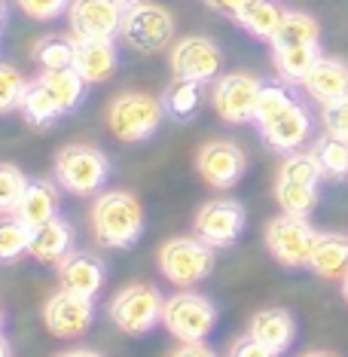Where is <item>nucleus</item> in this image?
Returning <instances> with one entry per match:
<instances>
[{
	"label": "nucleus",
	"mask_w": 348,
	"mask_h": 357,
	"mask_svg": "<svg viewBox=\"0 0 348 357\" xmlns=\"http://www.w3.org/2000/svg\"><path fill=\"white\" fill-rule=\"evenodd\" d=\"M305 269L315 272L324 281L342 278L348 272V235L345 232H318V241H315Z\"/></svg>",
	"instance_id": "412c9836"
},
{
	"label": "nucleus",
	"mask_w": 348,
	"mask_h": 357,
	"mask_svg": "<svg viewBox=\"0 0 348 357\" xmlns=\"http://www.w3.org/2000/svg\"><path fill=\"white\" fill-rule=\"evenodd\" d=\"M162 308H165V299H162L159 287H153V284H128L113 296L110 318L128 336H141V333H150L162 321Z\"/></svg>",
	"instance_id": "0eeeda50"
},
{
	"label": "nucleus",
	"mask_w": 348,
	"mask_h": 357,
	"mask_svg": "<svg viewBox=\"0 0 348 357\" xmlns=\"http://www.w3.org/2000/svg\"><path fill=\"white\" fill-rule=\"evenodd\" d=\"M342 296H345V303H348V272L342 275Z\"/></svg>",
	"instance_id": "de8ad7c7"
},
{
	"label": "nucleus",
	"mask_w": 348,
	"mask_h": 357,
	"mask_svg": "<svg viewBox=\"0 0 348 357\" xmlns=\"http://www.w3.org/2000/svg\"><path fill=\"white\" fill-rule=\"evenodd\" d=\"M74 0H19V10L34 22H52L70 10Z\"/></svg>",
	"instance_id": "e433bc0d"
},
{
	"label": "nucleus",
	"mask_w": 348,
	"mask_h": 357,
	"mask_svg": "<svg viewBox=\"0 0 348 357\" xmlns=\"http://www.w3.org/2000/svg\"><path fill=\"white\" fill-rule=\"evenodd\" d=\"M43 321L52 336L77 339L92 327L95 303H92V296H80V294H70V290L61 287L59 294H52L50 303L43 305Z\"/></svg>",
	"instance_id": "ddd939ff"
},
{
	"label": "nucleus",
	"mask_w": 348,
	"mask_h": 357,
	"mask_svg": "<svg viewBox=\"0 0 348 357\" xmlns=\"http://www.w3.org/2000/svg\"><path fill=\"white\" fill-rule=\"evenodd\" d=\"M260 135H263L266 147H272L275 153H285L287 156V153H296L312 137V116L303 104L294 101L285 113H278L269 126H263Z\"/></svg>",
	"instance_id": "2eb2a0df"
},
{
	"label": "nucleus",
	"mask_w": 348,
	"mask_h": 357,
	"mask_svg": "<svg viewBox=\"0 0 348 357\" xmlns=\"http://www.w3.org/2000/svg\"><path fill=\"white\" fill-rule=\"evenodd\" d=\"M162 324L181 342H205L217 324V308L208 296L192 294V290H181V294L165 299Z\"/></svg>",
	"instance_id": "39448f33"
},
{
	"label": "nucleus",
	"mask_w": 348,
	"mask_h": 357,
	"mask_svg": "<svg viewBox=\"0 0 348 357\" xmlns=\"http://www.w3.org/2000/svg\"><path fill=\"white\" fill-rule=\"evenodd\" d=\"M172 357H217V354L205 342H183L177 351H172Z\"/></svg>",
	"instance_id": "a19ab883"
},
{
	"label": "nucleus",
	"mask_w": 348,
	"mask_h": 357,
	"mask_svg": "<svg viewBox=\"0 0 348 357\" xmlns=\"http://www.w3.org/2000/svg\"><path fill=\"white\" fill-rule=\"evenodd\" d=\"M250 0H205L208 10H214L217 15H223V19H236V15L245 10Z\"/></svg>",
	"instance_id": "ea45409f"
},
{
	"label": "nucleus",
	"mask_w": 348,
	"mask_h": 357,
	"mask_svg": "<svg viewBox=\"0 0 348 357\" xmlns=\"http://www.w3.org/2000/svg\"><path fill=\"white\" fill-rule=\"evenodd\" d=\"M104 278H107V266L95 254H68L59 263V281L70 294L95 299V294L104 287Z\"/></svg>",
	"instance_id": "f3484780"
},
{
	"label": "nucleus",
	"mask_w": 348,
	"mask_h": 357,
	"mask_svg": "<svg viewBox=\"0 0 348 357\" xmlns=\"http://www.w3.org/2000/svg\"><path fill=\"white\" fill-rule=\"evenodd\" d=\"M312 153L321 162L324 177H333V181H342V177H348V141L324 132L318 141H315Z\"/></svg>",
	"instance_id": "c756f323"
},
{
	"label": "nucleus",
	"mask_w": 348,
	"mask_h": 357,
	"mask_svg": "<svg viewBox=\"0 0 348 357\" xmlns=\"http://www.w3.org/2000/svg\"><path fill=\"white\" fill-rule=\"evenodd\" d=\"M263 83L250 74H223L214 79L211 89V104L217 110V116L223 123L232 126H245L254 123V113H257V101H260Z\"/></svg>",
	"instance_id": "1a4fd4ad"
},
{
	"label": "nucleus",
	"mask_w": 348,
	"mask_h": 357,
	"mask_svg": "<svg viewBox=\"0 0 348 357\" xmlns=\"http://www.w3.org/2000/svg\"><path fill=\"white\" fill-rule=\"evenodd\" d=\"M303 357H342V354H336V351H324V348H318V351H309V354H303Z\"/></svg>",
	"instance_id": "c03bdc74"
},
{
	"label": "nucleus",
	"mask_w": 348,
	"mask_h": 357,
	"mask_svg": "<svg viewBox=\"0 0 348 357\" xmlns=\"http://www.w3.org/2000/svg\"><path fill=\"white\" fill-rule=\"evenodd\" d=\"M278 177H285V181H296V183H315L318 186L324 181V168L318 156L309 150H296V153H287V159L281 162L278 168Z\"/></svg>",
	"instance_id": "473e14b6"
},
{
	"label": "nucleus",
	"mask_w": 348,
	"mask_h": 357,
	"mask_svg": "<svg viewBox=\"0 0 348 357\" xmlns=\"http://www.w3.org/2000/svg\"><path fill=\"white\" fill-rule=\"evenodd\" d=\"M296 98L290 95V89L285 83H263V92H260V101H257V113H254V123L257 128L269 126L278 113H285L290 104Z\"/></svg>",
	"instance_id": "72a5a7b5"
},
{
	"label": "nucleus",
	"mask_w": 348,
	"mask_h": 357,
	"mask_svg": "<svg viewBox=\"0 0 348 357\" xmlns=\"http://www.w3.org/2000/svg\"><path fill=\"white\" fill-rule=\"evenodd\" d=\"M55 183L70 196H95L110 177V159L98 147L70 144L55 156Z\"/></svg>",
	"instance_id": "7ed1b4c3"
},
{
	"label": "nucleus",
	"mask_w": 348,
	"mask_h": 357,
	"mask_svg": "<svg viewBox=\"0 0 348 357\" xmlns=\"http://www.w3.org/2000/svg\"><path fill=\"white\" fill-rule=\"evenodd\" d=\"M92 232L101 248L128 250L144 232V208L132 192L107 190L92 205Z\"/></svg>",
	"instance_id": "f257e3e1"
},
{
	"label": "nucleus",
	"mask_w": 348,
	"mask_h": 357,
	"mask_svg": "<svg viewBox=\"0 0 348 357\" xmlns=\"http://www.w3.org/2000/svg\"><path fill=\"white\" fill-rule=\"evenodd\" d=\"M321 126H324V132L327 135L348 141V98L321 107Z\"/></svg>",
	"instance_id": "4c0bfd02"
},
{
	"label": "nucleus",
	"mask_w": 348,
	"mask_h": 357,
	"mask_svg": "<svg viewBox=\"0 0 348 357\" xmlns=\"http://www.w3.org/2000/svg\"><path fill=\"white\" fill-rule=\"evenodd\" d=\"M31 226H25L15 214L0 217V263H13L31 248Z\"/></svg>",
	"instance_id": "2f4dec72"
},
{
	"label": "nucleus",
	"mask_w": 348,
	"mask_h": 357,
	"mask_svg": "<svg viewBox=\"0 0 348 357\" xmlns=\"http://www.w3.org/2000/svg\"><path fill=\"white\" fill-rule=\"evenodd\" d=\"M321 55H324L321 43L318 46H275L272 64L287 86H303V79L309 77V70L315 68V61H318Z\"/></svg>",
	"instance_id": "5701e85b"
},
{
	"label": "nucleus",
	"mask_w": 348,
	"mask_h": 357,
	"mask_svg": "<svg viewBox=\"0 0 348 357\" xmlns=\"http://www.w3.org/2000/svg\"><path fill=\"white\" fill-rule=\"evenodd\" d=\"M285 6H278L275 0H250V3L236 15L239 28H245L250 37L257 40H266L272 43L275 31L281 28V19H285Z\"/></svg>",
	"instance_id": "b1692460"
},
{
	"label": "nucleus",
	"mask_w": 348,
	"mask_h": 357,
	"mask_svg": "<svg viewBox=\"0 0 348 357\" xmlns=\"http://www.w3.org/2000/svg\"><path fill=\"white\" fill-rule=\"evenodd\" d=\"M202 98H205V83L174 77L172 83H168V89H165V95H162V107H165V116L183 123V119L196 116Z\"/></svg>",
	"instance_id": "393cba45"
},
{
	"label": "nucleus",
	"mask_w": 348,
	"mask_h": 357,
	"mask_svg": "<svg viewBox=\"0 0 348 357\" xmlns=\"http://www.w3.org/2000/svg\"><path fill=\"white\" fill-rule=\"evenodd\" d=\"M159 272L174 287H196L214 272V248L199 235H177L159 248Z\"/></svg>",
	"instance_id": "20e7f679"
},
{
	"label": "nucleus",
	"mask_w": 348,
	"mask_h": 357,
	"mask_svg": "<svg viewBox=\"0 0 348 357\" xmlns=\"http://www.w3.org/2000/svg\"><path fill=\"white\" fill-rule=\"evenodd\" d=\"M40 79L46 83V89L52 92V98L59 101V107L64 113H74L86 98V79L77 74L74 68H64V70H43Z\"/></svg>",
	"instance_id": "cd10ccee"
},
{
	"label": "nucleus",
	"mask_w": 348,
	"mask_h": 357,
	"mask_svg": "<svg viewBox=\"0 0 348 357\" xmlns=\"http://www.w3.org/2000/svg\"><path fill=\"white\" fill-rule=\"evenodd\" d=\"M303 89L312 101L321 104V107L348 98V64L342 59L321 55V59L315 61V68L309 70V77L303 79Z\"/></svg>",
	"instance_id": "dca6fc26"
},
{
	"label": "nucleus",
	"mask_w": 348,
	"mask_h": 357,
	"mask_svg": "<svg viewBox=\"0 0 348 357\" xmlns=\"http://www.w3.org/2000/svg\"><path fill=\"white\" fill-rule=\"evenodd\" d=\"M28 190V177L19 165H10V162H0V217L3 214H15L22 196Z\"/></svg>",
	"instance_id": "f704fd0d"
},
{
	"label": "nucleus",
	"mask_w": 348,
	"mask_h": 357,
	"mask_svg": "<svg viewBox=\"0 0 348 357\" xmlns=\"http://www.w3.org/2000/svg\"><path fill=\"white\" fill-rule=\"evenodd\" d=\"M192 229L205 245L217 248H232L239 241L241 229H245V208L232 199H220V202H208L196 211V220Z\"/></svg>",
	"instance_id": "f8f14e48"
},
{
	"label": "nucleus",
	"mask_w": 348,
	"mask_h": 357,
	"mask_svg": "<svg viewBox=\"0 0 348 357\" xmlns=\"http://www.w3.org/2000/svg\"><path fill=\"white\" fill-rule=\"evenodd\" d=\"M55 357H101L98 351H92V348H70V351H61Z\"/></svg>",
	"instance_id": "79ce46f5"
},
{
	"label": "nucleus",
	"mask_w": 348,
	"mask_h": 357,
	"mask_svg": "<svg viewBox=\"0 0 348 357\" xmlns=\"http://www.w3.org/2000/svg\"><path fill=\"white\" fill-rule=\"evenodd\" d=\"M119 37L137 52H162L174 37V15L159 3H137L128 6L123 15Z\"/></svg>",
	"instance_id": "6e6552de"
},
{
	"label": "nucleus",
	"mask_w": 348,
	"mask_h": 357,
	"mask_svg": "<svg viewBox=\"0 0 348 357\" xmlns=\"http://www.w3.org/2000/svg\"><path fill=\"white\" fill-rule=\"evenodd\" d=\"M0 357H13V348H10V342H6L3 333H0Z\"/></svg>",
	"instance_id": "37998d69"
},
{
	"label": "nucleus",
	"mask_w": 348,
	"mask_h": 357,
	"mask_svg": "<svg viewBox=\"0 0 348 357\" xmlns=\"http://www.w3.org/2000/svg\"><path fill=\"white\" fill-rule=\"evenodd\" d=\"M116 46L113 40H77V55H74V70L86 79L89 86L107 83L116 74Z\"/></svg>",
	"instance_id": "a211bd4d"
},
{
	"label": "nucleus",
	"mask_w": 348,
	"mask_h": 357,
	"mask_svg": "<svg viewBox=\"0 0 348 357\" xmlns=\"http://www.w3.org/2000/svg\"><path fill=\"white\" fill-rule=\"evenodd\" d=\"M19 110H22V116H25L31 126H37V128H46V126H52L55 119L64 116V110L59 107V101L52 98V92L46 89V83L40 77L34 79V83H28L25 95H22Z\"/></svg>",
	"instance_id": "bb28decb"
},
{
	"label": "nucleus",
	"mask_w": 348,
	"mask_h": 357,
	"mask_svg": "<svg viewBox=\"0 0 348 357\" xmlns=\"http://www.w3.org/2000/svg\"><path fill=\"white\" fill-rule=\"evenodd\" d=\"M59 205H61V196L52 181H28V190L22 196L19 208H15V217L25 226H31V229H40L52 217H59Z\"/></svg>",
	"instance_id": "4be33fe9"
},
{
	"label": "nucleus",
	"mask_w": 348,
	"mask_h": 357,
	"mask_svg": "<svg viewBox=\"0 0 348 357\" xmlns=\"http://www.w3.org/2000/svg\"><path fill=\"white\" fill-rule=\"evenodd\" d=\"M25 89H28V79L22 77V70L13 68V64H6V61H0V113L19 110Z\"/></svg>",
	"instance_id": "c9c22d12"
},
{
	"label": "nucleus",
	"mask_w": 348,
	"mask_h": 357,
	"mask_svg": "<svg viewBox=\"0 0 348 357\" xmlns=\"http://www.w3.org/2000/svg\"><path fill=\"white\" fill-rule=\"evenodd\" d=\"M168 64H172V74L181 79H196V83H211V79L220 77L223 68V52L214 40L208 37H183L172 46V55H168Z\"/></svg>",
	"instance_id": "9d476101"
},
{
	"label": "nucleus",
	"mask_w": 348,
	"mask_h": 357,
	"mask_svg": "<svg viewBox=\"0 0 348 357\" xmlns=\"http://www.w3.org/2000/svg\"><path fill=\"white\" fill-rule=\"evenodd\" d=\"M275 202L281 205L285 214H296V217H309L318 208V186L315 183H296V181H285L278 177L275 181Z\"/></svg>",
	"instance_id": "c85d7f7f"
},
{
	"label": "nucleus",
	"mask_w": 348,
	"mask_h": 357,
	"mask_svg": "<svg viewBox=\"0 0 348 357\" xmlns=\"http://www.w3.org/2000/svg\"><path fill=\"white\" fill-rule=\"evenodd\" d=\"M70 245H74V226L64 217H52L50 223H43L40 229L31 232L28 254L43 266H59L70 254Z\"/></svg>",
	"instance_id": "aec40b11"
},
{
	"label": "nucleus",
	"mask_w": 348,
	"mask_h": 357,
	"mask_svg": "<svg viewBox=\"0 0 348 357\" xmlns=\"http://www.w3.org/2000/svg\"><path fill=\"white\" fill-rule=\"evenodd\" d=\"M0 327H3V308H0Z\"/></svg>",
	"instance_id": "09e8293b"
},
{
	"label": "nucleus",
	"mask_w": 348,
	"mask_h": 357,
	"mask_svg": "<svg viewBox=\"0 0 348 357\" xmlns=\"http://www.w3.org/2000/svg\"><path fill=\"white\" fill-rule=\"evenodd\" d=\"M321 43V25L318 19L303 10H287L281 19V28L272 37V50L275 46H318Z\"/></svg>",
	"instance_id": "a878e982"
},
{
	"label": "nucleus",
	"mask_w": 348,
	"mask_h": 357,
	"mask_svg": "<svg viewBox=\"0 0 348 357\" xmlns=\"http://www.w3.org/2000/svg\"><path fill=\"white\" fill-rule=\"evenodd\" d=\"M77 37H43L34 46V61L43 70H64L74 68Z\"/></svg>",
	"instance_id": "7c9ffc66"
},
{
	"label": "nucleus",
	"mask_w": 348,
	"mask_h": 357,
	"mask_svg": "<svg viewBox=\"0 0 348 357\" xmlns=\"http://www.w3.org/2000/svg\"><path fill=\"white\" fill-rule=\"evenodd\" d=\"M3 22H6V3L0 0V28H3Z\"/></svg>",
	"instance_id": "49530a36"
},
{
	"label": "nucleus",
	"mask_w": 348,
	"mask_h": 357,
	"mask_svg": "<svg viewBox=\"0 0 348 357\" xmlns=\"http://www.w3.org/2000/svg\"><path fill=\"white\" fill-rule=\"evenodd\" d=\"M229 357H278V354H275L272 348H266L263 342H257L254 336H245V339H239V342L232 345Z\"/></svg>",
	"instance_id": "58836bf2"
},
{
	"label": "nucleus",
	"mask_w": 348,
	"mask_h": 357,
	"mask_svg": "<svg viewBox=\"0 0 348 357\" xmlns=\"http://www.w3.org/2000/svg\"><path fill=\"white\" fill-rule=\"evenodd\" d=\"M315 241H318V229L305 217L281 214L266 226V248L285 269H305Z\"/></svg>",
	"instance_id": "423d86ee"
},
{
	"label": "nucleus",
	"mask_w": 348,
	"mask_h": 357,
	"mask_svg": "<svg viewBox=\"0 0 348 357\" xmlns=\"http://www.w3.org/2000/svg\"><path fill=\"white\" fill-rule=\"evenodd\" d=\"M162 116H165L162 98H153L147 92H123L110 101L107 126L116 141L141 144L159 132Z\"/></svg>",
	"instance_id": "f03ea898"
},
{
	"label": "nucleus",
	"mask_w": 348,
	"mask_h": 357,
	"mask_svg": "<svg viewBox=\"0 0 348 357\" xmlns=\"http://www.w3.org/2000/svg\"><path fill=\"white\" fill-rule=\"evenodd\" d=\"M119 3H123L126 10H128V6H137V3H150V0H119Z\"/></svg>",
	"instance_id": "a18cd8bd"
},
{
	"label": "nucleus",
	"mask_w": 348,
	"mask_h": 357,
	"mask_svg": "<svg viewBox=\"0 0 348 357\" xmlns=\"http://www.w3.org/2000/svg\"><path fill=\"white\" fill-rule=\"evenodd\" d=\"M126 6L119 0H74L68 10L77 40H113L123 31Z\"/></svg>",
	"instance_id": "9b49d317"
},
{
	"label": "nucleus",
	"mask_w": 348,
	"mask_h": 357,
	"mask_svg": "<svg viewBox=\"0 0 348 357\" xmlns=\"http://www.w3.org/2000/svg\"><path fill=\"white\" fill-rule=\"evenodd\" d=\"M248 336H254L257 342L272 348L275 354L287 351L296 339V321L287 308H263L257 312L248 324Z\"/></svg>",
	"instance_id": "6ab92c4d"
},
{
	"label": "nucleus",
	"mask_w": 348,
	"mask_h": 357,
	"mask_svg": "<svg viewBox=\"0 0 348 357\" xmlns=\"http://www.w3.org/2000/svg\"><path fill=\"white\" fill-rule=\"evenodd\" d=\"M245 150L232 141H211L199 150L196 156V168L202 174V181L214 190H232L241 174H245Z\"/></svg>",
	"instance_id": "4468645a"
}]
</instances>
